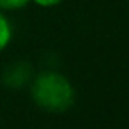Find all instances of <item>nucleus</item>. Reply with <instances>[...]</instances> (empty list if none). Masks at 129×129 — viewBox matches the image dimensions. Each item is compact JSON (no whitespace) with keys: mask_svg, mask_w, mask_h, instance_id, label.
<instances>
[{"mask_svg":"<svg viewBox=\"0 0 129 129\" xmlns=\"http://www.w3.org/2000/svg\"><path fill=\"white\" fill-rule=\"evenodd\" d=\"M28 88L36 106L50 113H64L71 110L76 101L73 81L55 69H46L34 74Z\"/></svg>","mask_w":129,"mask_h":129,"instance_id":"obj_1","label":"nucleus"},{"mask_svg":"<svg viewBox=\"0 0 129 129\" xmlns=\"http://www.w3.org/2000/svg\"><path fill=\"white\" fill-rule=\"evenodd\" d=\"M34 67L27 62V60H16L9 66L4 67L2 71V83L7 87V88H23V87H28L32 78H34Z\"/></svg>","mask_w":129,"mask_h":129,"instance_id":"obj_2","label":"nucleus"},{"mask_svg":"<svg viewBox=\"0 0 129 129\" xmlns=\"http://www.w3.org/2000/svg\"><path fill=\"white\" fill-rule=\"evenodd\" d=\"M13 41V25L7 18L6 11H0V53H2Z\"/></svg>","mask_w":129,"mask_h":129,"instance_id":"obj_3","label":"nucleus"},{"mask_svg":"<svg viewBox=\"0 0 129 129\" xmlns=\"http://www.w3.org/2000/svg\"><path fill=\"white\" fill-rule=\"evenodd\" d=\"M30 0H0V11H18L23 9Z\"/></svg>","mask_w":129,"mask_h":129,"instance_id":"obj_4","label":"nucleus"},{"mask_svg":"<svg viewBox=\"0 0 129 129\" xmlns=\"http://www.w3.org/2000/svg\"><path fill=\"white\" fill-rule=\"evenodd\" d=\"M30 2H34L39 7H55V6H58L62 2V0H30Z\"/></svg>","mask_w":129,"mask_h":129,"instance_id":"obj_5","label":"nucleus"}]
</instances>
